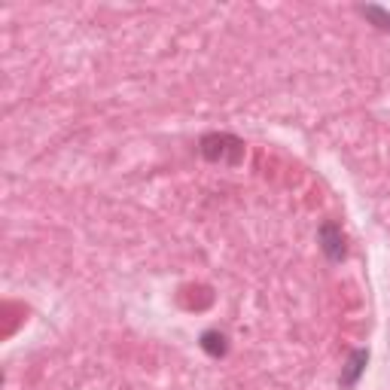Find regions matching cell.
Wrapping results in <instances>:
<instances>
[{"instance_id": "5", "label": "cell", "mask_w": 390, "mask_h": 390, "mask_svg": "<svg viewBox=\"0 0 390 390\" xmlns=\"http://www.w3.org/2000/svg\"><path fill=\"white\" fill-rule=\"evenodd\" d=\"M363 16L375 18L378 28H390V13H384V9H378V6H366V9H363Z\"/></svg>"}, {"instance_id": "3", "label": "cell", "mask_w": 390, "mask_h": 390, "mask_svg": "<svg viewBox=\"0 0 390 390\" xmlns=\"http://www.w3.org/2000/svg\"><path fill=\"white\" fill-rule=\"evenodd\" d=\"M202 347L207 354H214V357L226 354V335L223 332H205L202 335Z\"/></svg>"}, {"instance_id": "2", "label": "cell", "mask_w": 390, "mask_h": 390, "mask_svg": "<svg viewBox=\"0 0 390 390\" xmlns=\"http://www.w3.org/2000/svg\"><path fill=\"white\" fill-rule=\"evenodd\" d=\"M320 241H323V250L330 253L332 259H342L345 256V235H342V229L335 226V223H326L320 229Z\"/></svg>"}, {"instance_id": "1", "label": "cell", "mask_w": 390, "mask_h": 390, "mask_svg": "<svg viewBox=\"0 0 390 390\" xmlns=\"http://www.w3.org/2000/svg\"><path fill=\"white\" fill-rule=\"evenodd\" d=\"M202 156L207 162H220V165H238L244 159V143L232 134H207L202 141Z\"/></svg>"}, {"instance_id": "4", "label": "cell", "mask_w": 390, "mask_h": 390, "mask_svg": "<svg viewBox=\"0 0 390 390\" xmlns=\"http://www.w3.org/2000/svg\"><path fill=\"white\" fill-rule=\"evenodd\" d=\"M363 363H366V351H357V354H354V360L347 363L351 369H347V375L342 378V381H345V384H354V381H357V375H360V369H363Z\"/></svg>"}]
</instances>
